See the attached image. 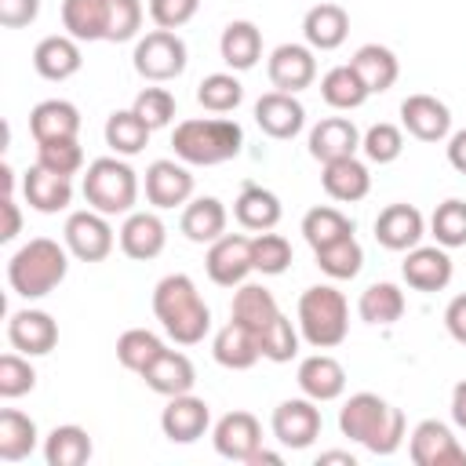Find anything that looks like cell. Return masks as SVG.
Returning <instances> with one entry per match:
<instances>
[{"instance_id": "cell-14", "label": "cell", "mask_w": 466, "mask_h": 466, "mask_svg": "<svg viewBox=\"0 0 466 466\" xmlns=\"http://www.w3.org/2000/svg\"><path fill=\"white\" fill-rule=\"evenodd\" d=\"M211 426V408L208 400L193 397V393H178V397H167L164 411H160V430L171 444H193L208 433Z\"/></svg>"}, {"instance_id": "cell-56", "label": "cell", "mask_w": 466, "mask_h": 466, "mask_svg": "<svg viewBox=\"0 0 466 466\" xmlns=\"http://www.w3.org/2000/svg\"><path fill=\"white\" fill-rule=\"evenodd\" d=\"M444 328L459 346H466V291L444 306Z\"/></svg>"}, {"instance_id": "cell-39", "label": "cell", "mask_w": 466, "mask_h": 466, "mask_svg": "<svg viewBox=\"0 0 466 466\" xmlns=\"http://www.w3.org/2000/svg\"><path fill=\"white\" fill-rule=\"evenodd\" d=\"M36 422L18 411V408H4L0 411V459L4 462H22L33 455L36 448Z\"/></svg>"}, {"instance_id": "cell-15", "label": "cell", "mask_w": 466, "mask_h": 466, "mask_svg": "<svg viewBox=\"0 0 466 466\" xmlns=\"http://www.w3.org/2000/svg\"><path fill=\"white\" fill-rule=\"evenodd\" d=\"M400 127L419 142H444L451 135V109L437 95H408L400 102Z\"/></svg>"}, {"instance_id": "cell-50", "label": "cell", "mask_w": 466, "mask_h": 466, "mask_svg": "<svg viewBox=\"0 0 466 466\" xmlns=\"http://www.w3.org/2000/svg\"><path fill=\"white\" fill-rule=\"evenodd\" d=\"M33 386H36V371H33L29 357L18 353V350L4 353L0 357V397L15 400V397H25Z\"/></svg>"}, {"instance_id": "cell-26", "label": "cell", "mask_w": 466, "mask_h": 466, "mask_svg": "<svg viewBox=\"0 0 466 466\" xmlns=\"http://www.w3.org/2000/svg\"><path fill=\"white\" fill-rule=\"evenodd\" d=\"M320 186L331 200L339 204H357L371 193V171L364 160L357 157H342V160H328L320 171Z\"/></svg>"}, {"instance_id": "cell-48", "label": "cell", "mask_w": 466, "mask_h": 466, "mask_svg": "<svg viewBox=\"0 0 466 466\" xmlns=\"http://www.w3.org/2000/svg\"><path fill=\"white\" fill-rule=\"evenodd\" d=\"M360 149H364V157H368L371 164H393V160L404 153V131H400L397 124L379 120V124H371V127L360 135Z\"/></svg>"}, {"instance_id": "cell-10", "label": "cell", "mask_w": 466, "mask_h": 466, "mask_svg": "<svg viewBox=\"0 0 466 466\" xmlns=\"http://www.w3.org/2000/svg\"><path fill=\"white\" fill-rule=\"evenodd\" d=\"M204 269L211 277V284L218 288H240L248 280V273L255 269L251 262V237L244 233H222L218 240L208 244L204 255Z\"/></svg>"}, {"instance_id": "cell-55", "label": "cell", "mask_w": 466, "mask_h": 466, "mask_svg": "<svg viewBox=\"0 0 466 466\" xmlns=\"http://www.w3.org/2000/svg\"><path fill=\"white\" fill-rule=\"evenodd\" d=\"M36 15H40V0H0V25L4 29L33 25Z\"/></svg>"}, {"instance_id": "cell-9", "label": "cell", "mask_w": 466, "mask_h": 466, "mask_svg": "<svg viewBox=\"0 0 466 466\" xmlns=\"http://www.w3.org/2000/svg\"><path fill=\"white\" fill-rule=\"evenodd\" d=\"M320 426H324L320 408H317V400H309V397L280 400V404L273 408V419H269L273 437H277L284 448H291V451L309 448V444L320 437Z\"/></svg>"}, {"instance_id": "cell-2", "label": "cell", "mask_w": 466, "mask_h": 466, "mask_svg": "<svg viewBox=\"0 0 466 466\" xmlns=\"http://www.w3.org/2000/svg\"><path fill=\"white\" fill-rule=\"evenodd\" d=\"M153 313L160 328L178 342V346H197L211 331V309L200 299L193 277L186 273H167L153 288Z\"/></svg>"}, {"instance_id": "cell-29", "label": "cell", "mask_w": 466, "mask_h": 466, "mask_svg": "<svg viewBox=\"0 0 466 466\" xmlns=\"http://www.w3.org/2000/svg\"><path fill=\"white\" fill-rule=\"evenodd\" d=\"M142 382L160 393V397H178V393H193V382H197V368L186 353L178 350H164L146 371H142Z\"/></svg>"}, {"instance_id": "cell-60", "label": "cell", "mask_w": 466, "mask_h": 466, "mask_svg": "<svg viewBox=\"0 0 466 466\" xmlns=\"http://www.w3.org/2000/svg\"><path fill=\"white\" fill-rule=\"evenodd\" d=\"M262 462H269V466H280V455H277V451H266V448H258V451L248 459V466H262Z\"/></svg>"}, {"instance_id": "cell-3", "label": "cell", "mask_w": 466, "mask_h": 466, "mask_svg": "<svg viewBox=\"0 0 466 466\" xmlns=\"http://www.w3.org/2000/svg\"><path fill=\"white\" fill-rule=\"evenodd\" d=\"M171 146H175V157L182 164L215 167V164H226L240 153L244 127L229 116H193V120L175 124Z\"/></svg>"}, {"instance_id": "cell-53", "label": "cell", "mask_w": 466, "mask_h": 466, "mask_svg": "<svg viewBox=\"0 0 466 466\" xmlns=\"http://www.w3.org/2000/svg\"><path fill=\"white\" fill-rule=\"evenodd\" d=\"M142 0H109V33L106 40L109 44H124V40H135L138 29H142Z\"/></svg>"}, {"instance_id": "cell-28", "label": "cell", "mask_w": 466, "mask_h": 466, "mask_svg": "<svg viewBox=\"0 0 466 466\" xmlns=\"http://www.w3.org/2000/svg\"><path fill=\"white\" fill-rule=\"evenodd\" d=\"M229 317L233 320H240L244 328H251L255 335H258V346H262V335L273 328V320L280 317V306H277V299H273V291L269 288H262V284H240L237 288V295H233V306H229Z\"/></svg>"}, {"instance_id": "cell-41", "label": "cell", "mask_w": 466, "mask_h": 466, "mask_svg": "<svg viewBox=\"0 0 466 466\" xmlns=\"http://www.w3.org/2000/svg\"><path fill=\"white\" fill-rule=\"evenodd\" d=\"M149 135H153V127H149L135 109H116V113H109V120H106V146H109L116 157H135V153H142L146 142H149Z\"/></svg>"}, {"instance_id": "cell-46", "label": "cell", "mask_w": 466, "mask_h": 466, "mask_svg": "<svg viewBox=\"0 0 466 466\" xmlns=\"http://www.w3.org/2000/svg\"><path fill=\"white\" fill-rule=\"evenodd\" d=\"M430 233L441 248H466V200L451 197L430 215Z\"/></svg>"}, {"instance_id": "cell-37", "label": "cell", "mask_w": 466, "mask_h": 466, "mask_svg": "<svg viewBox=\"0 0 466 466\" xmlns=\"http://www.w3.org/2000/svg\"><path fill=\"white\" fill-rule=\"evenodd\" d=\"M404 291L397 288V284H390V280H375V284H368L364 291H360V299H357V313H360V320L364 324H379V328H386V324H397L400 317H404Z\"/></svg>"}, {"instance_id": "cell-19", "label": "cell", "mask_w": 466, "mask_h": 466, "mask_svg": "<svg viewBox=\"0 0 466 466\" xmlns=\"http://www.w3.org/2000/svg\"><path fill=\"white\" fill-rule=\"evenodd\" d=\"M255 124L262 135L284 142V138H295L306 124V109L295 95L288 91H266L258 102H255Z\"/></svg>"}, {"instance_id": "cell-32", "label": "cell", "mask_w": 466, "mask_h": 466, "mask_svg": "<svg viewBox=\"0 0 466 466\" xmlns=\"http://www.w3.org/2000/svg\"><path fill=\"white\" fill-rule=\"evenodd\" d=\"M233 218L251 229V233H266L280 222V197L266 186H255V182H244L237 200H233Z\"/></svg>"}, {"instance_id": "cell-33", "label": "cell", "mask_w": 466, "mask_h": 466, "mask_svg": "<svg viewBox=\"0 0 466 466\" xmlns=\"http://www.w3.org/2000/svg\"><path fill=\"white\" fill-rule=\"evenodd\" d=\"M218 55H222V62H226L229 69H237V73L251 69V66L262 58V33H258V25L248 22V18H233V22L222 29V36H218Z\"/></svg>"}, {"instance_id": "cell-42", "label": "cell", "mask_w": 466, "mask_h": 466, "mask_svg": "<svg viewBox=\"0 0 466 466\" xmlns=\"http://www.w3.org/2000/svg\"><path fill=\"white\" fill-rule=\"evenodd\" d=\"M302 237L313 251L342 240V237H353V218H346L339 208H328V204H317L302 215Z\"/></svg>"}, {"instance_id": "cell-21", "label": "cell", "mask_w": 466, "mask_h": 466, "mask_svg": "<svg viewBox=\"0 0 466 466\" xmlns=\"http://www.w3.org/2000/svg\"><path fill=\"white\" fill-rule=\"evenodd\" d=\"M116 240H120V251H124L127 258L149 262V258H157V255L164 251V244H167V226L160 222L157 211H131V215L124 218L120 233H116Z\"/></svg>"}, {"instance_id": "cell-43", "label": "cell", "mask_w": 466, "mask_h": 466, "mask_svg": "<svg viewBox=\"0 0 466 466\" xmlns=\"http://www.w3.org/2000/svg\"><path fill=\"white\" fill-rule=\"evenodd\" d=\"M164 350H167L164 339L153 335L149 328H127V331L116 339V360H120L127 371H135V375H142Z\"/></svg>"}, {"instance_id": "cell-40", "label": "cell", "mask_w": 466, "mask_h": 466, "mask_svg": "<svg viewBox=\"0 0 466 466\" xmlns=\"http://www.w3.org/2000/svg\"><path fill=\"white\" fill-rule=\"evenodd\" d=\"M368 87L364 80L357 76V69L346 62V66H331L324 76H320V98L331 106V109H360L368 102Z\"/></svg>"}, {"instance_id": "cell-1", "label": "cell", "mask_w": 466, "mask_h": 466, "mask_svg": "<svg viewBox=\"0 0 466 466\" xmlns=\"http://www.w3.org/2000/svg\"><path fill=\"white\" fill-rule=\"evenodd\" d=\"M339 430L342 437L357 441L360 448H368L371 455H393L404 444V411L393 408L390 400H382L379 393H353L342 408H339Z\"/></svg>"}, {"instance_id": "cell-30", "label": "cell", "mask_w": 466, "mask_h": 466, "mask_svg": "<svg viewBox=\"0 0 466 466\" xmlns=\"http://www.w3.org/2000/svg\"><path fill=\"white\" fill-rule=\"evenodd\" d=\"M302 36L313 51H335L350 36V15L339 4H313L302 18Z\"/></svg>"}, {"instance_id": "cell-61", "label": "cell", "mask_w": 466, "mask_h": 466, "mask_svg": "<svg viewBox=\"0 0 466 466\" xmlns=\"http://www.w3.org/2000/svg\"><path fill=\"white\" fill-rule=\"evenodd\" d=\"M324 462H346V466H353L357 459H353L350 451H320V459H317V466H324Z\"/></svg>"}, {"instance_id": "cell-18", "label": "cell", "mask_w": 466, "mask_h": 466, "mask_svg": "<svg viewBox=\"0 0 466 466\" xmlns=\"http://www.w3.org/2000/svg\"><path fill=\"white\" fill-rule=\"evenodd\" d=\"M426 237V218L415 204H386L375 218V240L386 251H411Z\"/></svg>"}, {"instance_id": "cell-34", "label": "cell", "mask_w": 466, "mask_h": 466, "mask_svg": "<svg viewBox=\"0 0 466 466\" xmlns=\"http://www.w3.org/2000/svg\"><path fill=\"white\" fill-rule=\"evenodd\" d=\"M350 66L357 69V76L364 80V87H368L371 95L390 91V87L397 84V76H400L397 55H393L390 47H382V44H360V47L353 51Z\"/></svg>"}, {"instance_id": "cell-51", "label": "cell", "mask_w": 466, "mask_h": 466, "mask_svg": "<svg viewBox=\"0 0 466 466\" xmlns=\"http://www.w3.org/2000/svg\"><path fill=\"white\" fill-rule=\"evenodd\" d=\"M131 109L157 131V127H167L175 120V95L167 87H142L131 102Z\"/></svg>"}, {"instance_id": "cell-16", "label": "cell", "mask_w": 466, "mask_h": 466, "mask_svg": "<svg viewBox=\"0 0 466 466\" xmlns=\"http://www.w3.org/2000/svg\"><path fill=\"white\" fill-rule=\"evenodd\" d=\"M400 277L415 291H444L451 284V255L441 244H419L404 251Z\"/></svg>"}, {"instance_id": "cell-4", "label": "cell", "mask_w": 466, "mask_h": 466, "mask_svg": "<svg viewBox=\"0 0 466 466\" xmlns=\"http://www.w3.org/2000/svg\"><path fill=\"white\" fill-rule=\"evenodd\" d=\"M69 273V248L51 237H33L7 258V284L22 299L51 295Z\"/></svg>"}, {"instance_id": "cell-35", "label": "cell", "mask_w": 466, "mask_h": 466, "mask_svg": "<svg viewBox=\"0 0 466 466\" xmlns=\"http://www.w3.org/2000/svg\"><path fill=\"white\" fill-rule=\"evenodd\" d=\"M226 222H229V215H226V204L218 197H197V200H189L182 208L178 229L193 244H211V240H218L226 233Z\"/></svg>"}, {"instance_id": "cell-13", "label": "cell", "mask_w": 466, "mask_h": 466, "mask_svg": "<svg viewBox=\"0 0 466 466\" xmlns=\"http://www.w3.org/2000/svg\"><path fill=\"white\" fill-rule=\"evenodd\" d=\"M146 200L157 211L186 208L193 200V175L182 160H153L146 167Z\"/></svg>"}, {"instance_id": "cell-44", "label": "cell", "mask_w": 466, "mask_h": 466, "mask_svg": "<svg viewBox=\"0 0 466 466\" xmlns=\"http://www.w3.org/2000/svg\"><path fill=\"white\" fill-rule=\"evenodd\" d=\"M313 258H317V266H320L324 277H331V280H353L360 273V266H364V248L357 244V237H342V240L313 251Z\"/></svg>"}, {"instance_id": "cell-24", "label": "cell", "mask_w": 466, "mask_h": 466, "mask_svg": "<svg viewBox=\"0 0 466 466\" xmlns=\"http://www.w3.org/2000/svg\"><path fill=\"white\" fill-rule=\"evenodd\" d=\"M84 66V55H80V40H73L69 33H55V36H44L36 47H33V69L44 76V80H69L76 76Z\"/></svg>"}, {"instance_id": "cell-5", "label": "cell", "mask_w": 466, "mask_h": 466, "mask_svg": "<svg viewBox=\"0 0 466 466\" xmlns=\"http://www.w3.org/2000/svg\"><path fill=\"white\" fill-rule=\"evenodd\" d=\"M299 335L313 350H335L350 335V302L335 284H313L299 295Z\"/></svg>"}, {"instance_id": "cell-31", "label": "cell", "mask_w": 466, "mask_h": 466, "mask_svg": "<svg viewBox=\"0 0 466 466\" xmlns=\"http://www.w3.org/2000/svg\"><path fill=\"white\" fill-rule=\"evenodd\" d=\"M29 131L36 142H58L80 135V109L66 98H44L29 113Z\"/></svg>"}, {"instance_id": "cell-7", "label": "cell", "mask_w": 466, "mask_h": 466, "mask_svg": "<svg viewBox=\"0 0 466 466\" xmlns=\"http://www.w3.org/2000/svg\"><path fill=\"white\" fill-rule=\"evenodd\" d=\"M186 62H189L186 40L175 29H153V33L138 36L135 55H131L135 73L142 80H149V84H167V80L182 76L186 73Z\"/></svg>"}, {"instance_id": "cell-47", "label": "cell", "mask_w": 466, "mask_h": 466, "mask_svg": "<svg viewBox=\"0 0 466 466\" xmlns=\"http://www.w3.org/2000/svg\"><path fill=\"white\" fill-rule=\"evenodd\" d=\"M251 262H255V269L262 273V277H277V273H284L288 266H291V244H288V237H280V233H255L251 237Z\"/></svg>"}, {"instance_id": "cell-25", "label": "cell", "mask_w": 466, "mask_h": 466, "mask_svg": "<svg viewBox=\"0 0 466 466\" xmlns=\"http://www.w3.org/2000/svg\"><path fill=\"white\" fill-rule=\"evenodd\" d=\"M357 149H360V131L350 116H324L309 131V157L320 160V164L357 157Z\"/></svg>"}, {"instance_id": "cell-6", "label": "cell", "mask_w": 466, "mask_h": 466, "mask_svg": "<svg viewBox=\"0 0 466 466\" xmlns=\"http://www.w3.org/2000/svg\"><path fill=\"white\" fill-rule=\"evenodd\" d=\"M84 200L102 215H131L138 200V175L120 157H98L84 171Z\"/></svg>"}, {"instance_id": "cell-11", "label": "cell", "mask_w": 466, "mask_h": 466, "mask_svg": "<svg viewBox=\"0 0 466 466\" xmlns=\"http://www.w3.org/2000/svg\"><path fill=\"white\" fill-rule=\"evenodd\" d=\"M408 455L415 466H466V448L441 419H422L408 437Z\"/></svg>"}, {"instance_id": "cell-49", "label": "cell", "mask_w": 466, "mask_h": 466, "mask_svg": "<svg viewBox=\"0 0 466 466\" xmlns=\"http://www.w3.org/2000/svg\"><path fill=\"white\" fill-rule=\"evenodd\" d=\"M36 164L55 171V175H66L73 178L80 167H84V149L76 138H58V142H36Z\"/></svg>"}, {"instance_id": "cell-59", "label": "cell", "mask_w": 466, "mask_h": 466, "mask_svg": "<svg viewBox=\"0 0 466 466\" xmlns=\"http://www.w3.org/2000/svg\"><path fill=\"white\" fill-rule=\"evenodd\" d=\"M451 422L459 430H466V379L455 382V390H451Z\"/></svg>"}, {"instance_id": "cell-12", "label": "cell", "mask_w": 466, "mask_h": 466, "mask_svg": "<svg viewBox=\"0 0 466 466\" xmlns=\"http://www.w3.org/2000/svg\"><path fill=\"white\" fill-rule=\"evenodd\" d=\"M266 73H269L273 91H288V95L306 91L317 80L313 47L309 44H280V47H273V55L266 62Z\"/></svg>"}, {"instance_id": "cell-57", "label": "cell", "mask_w": 466, "mask_h": 466, "mask_svg": "<svg viewBox=\"0 0 466 466\" xmlns=\"http://www.w3.org/2000/svg\"><path fill=\"white\" fill-rule=\"evenodd\" d=\"M4 229H0V240L7 244V240H15L18 237V229H22V211H18V204H15V197H4Z\"/></svg>"}, {"instance_id": "cell-23", "label": "cell", "mask_w": 466, "mask_h": 466, "mask_svg": "<svg viewBox=\"0 0 466 466\" xmlns=\"http://www.w3.org/2000/svg\"><path fill=\"white\" fill-rule=\"evenodd\" d=\"M211 357H215V364H222L229 371H248L258 364L262 346H258V335L251 328H244L240 320L229 317V324H222L211 339Z\"/></svg>"}, {"instance_id": "cell-8", "label": "cell", "mask_w": 466, "mask_h": 466, "mask_svg": "<svg viewBox=\"0 0 466 466\" xmlns=\"http://www.w3.org/2000/svg\"><path fill=\"white\" fill-rule=\"evenodd\" d=\"M62 240L69 248L73 258L80 262H102L109 258L116 237H113V226H109V215L95 211V208H84V211H73L66 218V229H62Z\"/></svg>"}, {"instance_id": "cell-45", "label": "cell", "mask_w": 466, "mask_h": 466, "mask_svg": "<svg viewBox=\"0 0 466 466\" xmlns=\"http://www.w3.org/2000/svg\"><path fill=\"white\" fill-rule=\"evenodd\" d=\"M197 102H200L208 113H215V116L233 113V109L244 102V84H240L233 73H211V76H204V80L197 84Z\"/></svg>"}, {"instance_id": "cell-36", "label": "cell", "mask_w": 466, "mask_h": 466, "mask_svg": "<svg viewBox=\"0 0 466 466\" xmlns=\"http://www.w3.org/2000/svg\"><path fill=\"white\" fill-rule=\"evenodd\" d=\"M62 29L73 40H106L109 33V0H62Z\"/></svg>"}, {"instance_id": "cell-20", "label": "cell", "mask_w": 466, "mask_h": 466, "mask_svg": "<svg viewBox=\"0 0 466 466\" xmlns=\"http://www.w3.org/2000/svg\"><path fill=\"white\" fill-rule=\"evenodd\" d=\"M7 342L25 357H44L58 346V324L44 309H18L7 320Z\"/></svg>"}, {"instance_id": "cell-58", "label": "cell", "mask_w": 466, "mask_h": 466, "mask_svg": "<svg viewBox=\"0 0 466 466\" xmlns=\"http://www.w3.org/2000/svg\"><path fill=\"white\" fill-rule=\"evenodd\" d=\"M448 164L459 175H466V127L455 131V135H448Z\"/></svg>"}, {"instance_id": "cell-27", "label": "cell", "mask_w": 466, "mask_h": 466, "mask_svg": "<svg viewBox=\"0 0 466 466\" xmlns=\"http://www.w3.org/2000/svg\"><path fill=\"white\" fill-rule=\"evenodd\" d=\"M22 197L33 211L40 215H55V211H66L69 200H73V182L66 175H55L40 164H33L22 178Z\"/></svg>"}, {"instance_id": "cell-22", "label": "cell", "mask_w": 466, "mask_h": 466, "mask_svg": "<svg viewBox=\"0 0 466 466\" xmlns=\"http://www.w3.org/2000/svg\"><path fill=\"white\" fill-rule=\"evenodd\" d=\"M295 382H299L302 397L324 404V400L342 397V390H346V368L331 353H313V357H302L299 360Z\"/></svg>"}, {"instance_id": "cell-38", "label": "cell", "mask_w": 466, "mask_h": 466, "mask_svg": "<svg viewBox=\"0 0 466 466\" xmlns=\"http://www.w3.org/2000/svg\"><path fill=\"white\" fill-rule=\"evenodd\" d=\"M91 437L84 426H55L47 437H44V459L47 466H84L91 459Z\"/></svg>"}, {"instance_id": "cell-17", "label": "cell", "mask_w": 466, "mask_h": 466, "mask_svg": "<svg viewBox=\"0 0 466 466\" xmlns=\"http://www.w3.org/2000/svg\"><path fill=\"white\" fill-rule=\"evenodd\" d=\"M215 451L229 462H248L262 448V426L251 411H226L211 430Z\"/></svg>"}, {"instance_id": "cell-52", "label": "cell", "mask_w": 466, "mask_h": 466, "mask_svg": "<svg viewBox=\"0 0 466 466\" xmlns=\"http://www.w3.org/2000/svg\"><path fill=\"white\" fill-rule=\"evenodd\" d=\"M299 328L280 313L277 320H273V328L262 335V357L266 360H273V364H288L295 353H299Z\"/></svg>"}, {"instance_id": "cell-54", "label": "cell", "mask_w": 466, "mask_h": 466, "mask_svg": "<svg viewBox=\"0 0 466 466\" xmlns=\"http://www.w3.org/2000/svg\"><path fill=\"white\" fill-rule=\"evenodd\" d=\"M200 11V0H149V18L157 29H182Z\"/></svg>"}]
</instances>
